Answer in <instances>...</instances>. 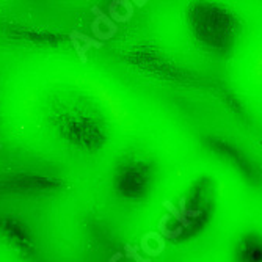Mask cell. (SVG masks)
Returning a JSON list of instances; mask_svg holds the SVG:
<instances>
[{"mask_svg": "<svg viewBox=\"0 0 262 262\" xmlns=\"http://www.w3.org/2000/svg\"><path fill=\"white\" fill-rule=\"evenodd\" d=\"M69 38H71V43H73V46L76 47V52H77V55H79V58H80V62L82 63H87V52L91 47H96V49H99V47H102V43L100 41H96L94 38H89V36H87V35H84V33H80V32H71V35H69Z\"/></svg>", "mask_w": 262, "mask_h": 262, "instance_id": "cell-1", "label": "cell"}, {"mask_svg": "<svg viewBox=\"0 0 262 262\" xmlns=\"http://www.w3.org/2000/svg\"><path fill=\"white\" fill-rule=\"evenodd\" d=\"M168 220H170L168 215H164L162 218H160V221H159L160 236H165V237H168V239H176L177 236L182 234V228H177V229H175V231L168 229V226H167V221H168Z\"/></svg>", "mask_w": 262, "mask_h": 262, "instance_id": "cell-2", "label": "cell"}, {"mask_svg": "<svg viewBox=\"0 0 262 262\" xmlns=\"http://www.w3.org/2000/svg\"><path fill=\"white\" fill-rule=\"evenodd\" d=\"M164 207L165 209H168V212L173 215L179 223H182V226L184 228H188L190 226V221H188V218H184L182 215H180V212H179V209L177 207H175V204L171 203V201H164Z\"/></svg>", "mask_w": 262, "mask_h": 262, "instance_id": "cell-3", "label": "cell"}, {"mask_svg": "<svg viewBox=\"0 0 262 262\" xmlns=\"http://www.w3.org/2000/svg\"><path fill=\"white\" fill-rule=\"evenodd\" d=\"M138 247H130V245H126V256L129 259H134L135 262H151L149 259H143L142 256L138 255Z\"/></svg>", "mask_w": 262, "mask_h": 262, "instance_id": "cell-4", "label": "cell"}, {"mask_svg": "<svg viewBox=\"0 0 262 262\" xmlns=\"http://www.w3.org/2000/svg\"><path fill=\"white\" fill-rule=\"evenodd\" d=\"M179 212L184 218H188V217H199L201 215V210H188L185 207V198H180V203H179Z\"/></svg>", "mask_w": 262, "mask_h": 262, "instance_id": "cell-5", "label": "cell"}, {"mask_svg": "<svg viewBox=\"0 0 262 262\" xmlns=\"http://www.w3.org/2000/svg\"><path fill=\"white\" fill-rule=\"evenodd\" d=\"M142 250H143V253H146L148 256H159L157 251H154L153 248L149 247V237H148V234H145L143 239H142Z\"/></svg>", "mask_w": 262, "mask_h": 262, "instance_id": "cell-6", "label": "cell"}, {"mask_svg": "<svg viewBox=\"0 0 262 262\" xmlns=\"http://www.w3.org/2000/svg\"><path fill=\"white\" fill-rule=\"evenodd\" d=\"M121 258H123V255H121V253H115L112 258H110V261L108 262H116L118 259H121Z\"/></svg>", "mask_w": 262, "mask_h": 262, "instance_id": "cell-7", "label": "cell"}, {"mask_svg": "<svg viewBox=\"0 0 262 262\" xmlns=\"http://www.w3.org/2000/svg\"><path fill=\"white\" fill-rule=\"evenodd\" d=\"M134 3H135L137 6H143V5H145L146 2H145V0H143V2H134Z\"/></svg>", "mask_w": 262, "mask_h": 262, "instance_id": "cell-8", "label": "cell"}, {"mask_svg": "<svg viewBox=\"0 0 262 262\" xmlns=\"http://www.w3.org/2000/svg\"><path fill=\"white\" fill-rule=\"evenodd\" d=\"M0 148H2V145H0Z\"/></svg>", "mask_w": 262, "mask_h": 262, "instance_id": "cell-9", "label": "cell"}]
</instances>
